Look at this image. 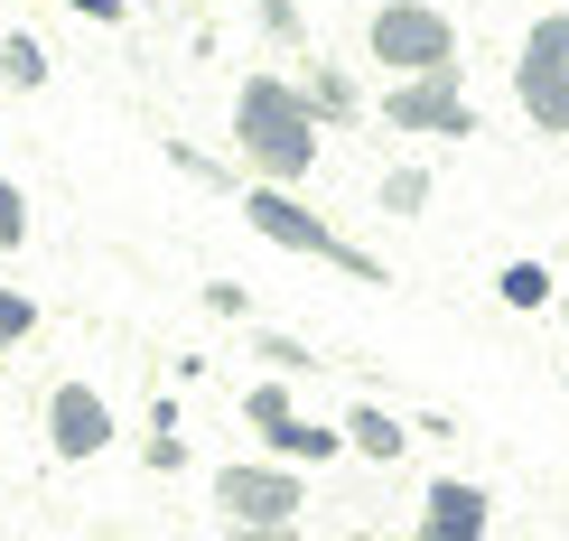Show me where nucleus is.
<instances>
[{"mask_svg": "<svg viewBox=\"0 0 569 541\" xmlns=\"http://www.w3.org/2000/svg\"><path fill=\"white\" fill-rule=\"evenodd\" d=\"M233 140H243V159L262 178L299 187L318 169V150H327V122H318V103H308L299 76H243V93H233Z\"/></svg>", "mask_w": 569, "mask_h": 541, "instance_id": "f257e3e1", "label": "nucleus"}, {"mask_svg": "<svg viewBox=\"0 0 569 541\" xmlns=\"http://www.w3.org/2000/svg\"><path fill=\"white\" fill-rule=\"evenodd\" d=\"M243 216H252V233H262V243H280V252H308V262H337V271H355V280H365V290H383V262H373L365 243H346V233L327 224L318 206L299 197V187H280V178H252Z\"/></svg>", "mask_w": 569, "mask_h": 541, "instance_id": "f03ea898", "label": "nucleus"}, {"mask_svg": "<svg viewBox=\"0 0 569 541\" xmlns=\"http://www.w3.org/2000/svg\"><path fill=\"white\" fill-rule=\"evenodd\" d=\"M206 504L224 513L233 541H290V513L308 495H299V467L290 458H233V467L206 477Z\"/></svg>", "mask_w": 569, "mask_h": 541, "instance_id": "7ed1b4c3", "label": "nucleus"}, {"mask_svg": "<svg viewBox=\"0 0 569 541\" xmlns=\"http://www.w3.org/2000/svg\"><path fill=\"white\" fill-rule=\"evenodd\" d=\"M365 47L392 76H430V66H458V19L430 10V0H383V10L365 19Z\"/></svg>", "mask_w": 569, "mask_h": 541, "instance_id": "20e7f679", "label": "nucleus"}, {"mask_svg": "<svg viewBox=\"0 0 569 541\" xmlns=\"http://www.w3.org/2000/svg\"><path fill=\"white\" fill-rule=\"evenodd\" d=\"M513 103L532 131H569V10H541L513 57Z\"/></svg>", "mask_w": 569, "mask_h": 541, "instance_id": "39448f33", "label": "nucleus"}, {"mask_svg": "<svg viewBox=\"0 0 569 541\" xmlns=\"http://www.w3.org/2000/svg\"><path fill=\"white\" fill-rule=\"evenodd\" d=\"M383 122L411 131V140H467V131H477V103H467L458 66H430V76H401L383 93Z\"/></svg>", "mask_w": 569, "mask_h": 541, "instance_id": "423d86ee", "label": "nucleus"}, {"mask_svg": "<svg viewBox=\"0 0 569 541\" xmlns=\"http://www.w3.org/2000/svg\"><path fill=\"white\" fill-rule=\"evenodd\" d=\"M47 449H57L66 467L103 458L112 449V402L93 383H57V392H47Z\"/></svg>", "mask_w": 569, "mask_h": 541, "instance_id": "0eeeda50", "label": "nucleus"}, {"mask_svg": "<svg viewBox=\"0 0 569 541\" xmlns=\"http://www.w3.org/2000/svg\"><path fill=\"white\" fill-rule=\"evenodd\" d=\"M495 504L477 477H430V495H420V541H486Z\"/></svg>", "mask_w": 569, "mask_h": 541, "instance_id": "6e6552de", "label": "nucleus"}, {"mask_svg": "<svg viewBox=\"0 0 569 541\" xmlns=\"http://www.w3.org/2000/svg\"><path fill=\"white\" fill-rule=\"evenodd\" d=\"M346 449H355V458H373V467H392L401 449H411V430H401L383 402H355V411H346Z\"/></svg>", "mask_w": 569, "mask_h": 541, "instance_id": "1a4fd4ad", "label": "nucleus"}, {"mask_svg": "<svg viewBox=\"0 0 569 541\" xmlns=\"http://www.w3.org/2000/svg\"><path fill=\"white\" fill-rule=\"evenodd\" d=\"M262 439H271V458H290V467H327V458L346 449V430H327V420H299V411H290V420H271Z\"/></svg>", "mask_w": 569, "mask_h": 541, "instance_id": "9d476101", "label": "nucleus"}, {"mask_svg": "<svg viewBox=\"0 0 569 541\" xmlns=\"http://www.w3.org/2000/svg\"><path fill=\"white\" fill-rule=\"evenodd\" d=\"M495 290H505V309H513V318L560 309V290H551V271H541V262H505V280H495Z\"/></svg>", "mask_w": 569, "mask_h": 541, "instance_id": "9b49d317", "label": "nucleus"}, {"mask_svg": "<svg viewBox=\"0 0 569 541\" xmlns=\"http://www.w3.org/2000/svg\"><path fill=\"white\" fill-rule=\"evenodd\" d=\"M0 76H10L19 93H38L47 76H57V66H47V47H38L29 29H10V38H0Z\"/></svg>", "mask_w": 569, "mask_h": 541, "instance_id": "f8f14e48", "label": "nucleus"}, {"mask_svg": "<svg viewBox=\"0 0 569 541\" xmlns=\"http://www.w3.org/2000/svg\"><path fill=\"white\" fill-rule=\"evenodd\" d=\"M243 420H252V430H271V420H290V373H271V383H252V392H243Z\"/></svg>", "mask_w": 569, "mask_h": 541, "instance_id": "ddd939ff", "label": "nucleus"}, {"mask_svg": "<svg viewBox=\"0 0 569 541\" xmlns=\"http://www.w3.org/2000/svg\"><path fill=\"white\" fill-rule=\"evenodd\" d=\"M308 103H318V122H355V112H365L346 76H308Z\"/></svg>", "mask_w": 569, "mask_h": 541, "instance_id": "4468645a", "label": "nucleus"}, {"mask_svg": "<svg viewBox=\"0 0 569 541\" xmlns=\"http://www.w3.org/2000/svg\"><path fill=\"white\" fill-rule=\"evenodd\" d=\"M383 206H392V216H420V206H430V169H392L383 178Z\"/></svg>", "mask_w": 569, "mask_h": 541, "instance_id": "2eb2a0df", "label": "nucleus"}, {"mask_svg": "<svg viewBox=\"0 0 569 541\" xmlns=\"http://www.w3.org/2000/svg\"><path fill=\"white\" fill-rule=\"evenodd\" d=\"M29 327H38V299H29V290H0V355H10Z\"/></svg>", "mask_w": 569, "mask_h": 541, "instance_id": "dca6fc26", "label": "nucleus"}, {"mask_svg": "<svg viewBox=\"0 0 569 541\" xmlns=\"http://www.w3.org/2000/svg\"><path fill=\"white\" fill-rule=\"evenodd\" d=\"M19 243H29V197L0 178V252H19Z\"/></svg>", "mask_w": 569, "mask_h": 541, "instance_id": "f3484780", "label": "nucleus"}, {"mask_svg": "<svg viewBox=\"0 0 569 541\" xmlns=\"http://www.w3.org/2000/svg\"><path fill=\"white\" fill-rule=\"evenodd\" d=\"M252 345H262V364H271V373H308V345H299V337H280V327H262Z\"/></svg>", "mask_w": 569, "mask_h": 541, "instance_id": "a211bd4d", "label": "nucleus"}, {"mask_svg": "<svg viewBox=\"0 0 569 541\" xmlns=\"http://www.w3.org/2000/svg\"><path fill=\"white\" fill-rule=\"evenodd\" d=\"M169 159H178V169H187V178H206V187H224V159H206V150H197V140H169Z\"/></svg>", "mask_w": 569, "mask_h": 541, "instance_id": "6ab92c4d", "label": "nucleus"}, {"mask_svg": "<svg viewBox=\"0 0 569 541\" xmlns=\"http://www.w3.org/2000/svg\"><path fill=\"white\" fill-rule=\"evenodd\" d=\"M150 467H159V477H178V467H187V439H178V420H159V439H150Z\"/></svg>", "mask_w": 569, "mask_h": 541, "instance_id": "aec40b11", "label": "nucleus"}, {"mask_svg": "<svg viewBox=\"0 0 569 541\" xmlns=\"http://www.w3.org/2000/svg\"><path fill=\"white\" fill-rule=\"evenodd\" d=\"M57 10H76V19H93V29H122V19H131V0H57Z\"/></svg>", "mask_w": 569, "mask_h": 541, "instance_id": "412c9836", "label": "nucleus"}, {"mask_svg": "<svg viewBox=\"0 0 569 541\" xmlns=\"http://www.w3.org/2000/svg\"><path fill=\"white\" fill-rule=\"evenodd\" d=\"M206 309L216 318H252V299H243V280H206Z\"/></svg>", "mask_w": 569, "mask_h": 541, "instance_id": "4be33fe9", "label": "nucleus"}, {"mask_svg": "<svg viewBox=\"0 0 569 541\" xmlns=\"http://www.w3.org/2000/svg\"><path fill=\"white\" fill-rule=\"evenodd\" d=\"M262 29H271L280 47H299V0H262Z\"/></svg>", "mask_w": 569, "mask_h": 541, "instance_id": "5701e85b", "label": "nucleus"}, {"mask_svg": "<svg viewBox=\"0 0 569 541\" xmlns=\"http://www.w3.org/2000/svg\"><path fill=\"white\" fill-rule=\"evenodd\" d=\"M560 327H569V299H560Z\"/></svg>", "mask_w": 569, "mask_h": 541, "instance_id": "b1692460", "label": "nucleus"}, {"mask_svg": "<svg viewBox=\"0 0 569 541\" xmlns=\"http://www.w3.org/2000/svg\"><path fill=\"white\" fill-rule=\"evenodd\" d=\"M290 541H299V532H290ZM346 541H365V532H346Z\"/></svg>", "mask_w": 569, "mask_h": 541, "instance_id": "393cba45", "label": "nucleus"}, {"mask_svg": "<svg viewBox=\"0 0 569 541\" xmlns=\"http://www.w3.org/2000/svg\"><path fill=\"white\" fill-rule=\"evenodd\" d=\"M299 10H308V0H299Z\"/></svg>", "mask_w": 569, "mask_h": 541, "instance_id": "a878e982", "label": "nucleus"}, {"mask_svg": "<svg viewBox=\"0 0 569 541\" xmlns=\"http://www.w3.org/2000/svg\"><path fill=\"white\" fill-rule=\"evenodd\" d=\"M411 541H420V532H411Z\"/></svg>", "mask_w": 569, "mask_h": 541, "instance_id": "bb28decb", "label": "nucleus"}]
</instances>
